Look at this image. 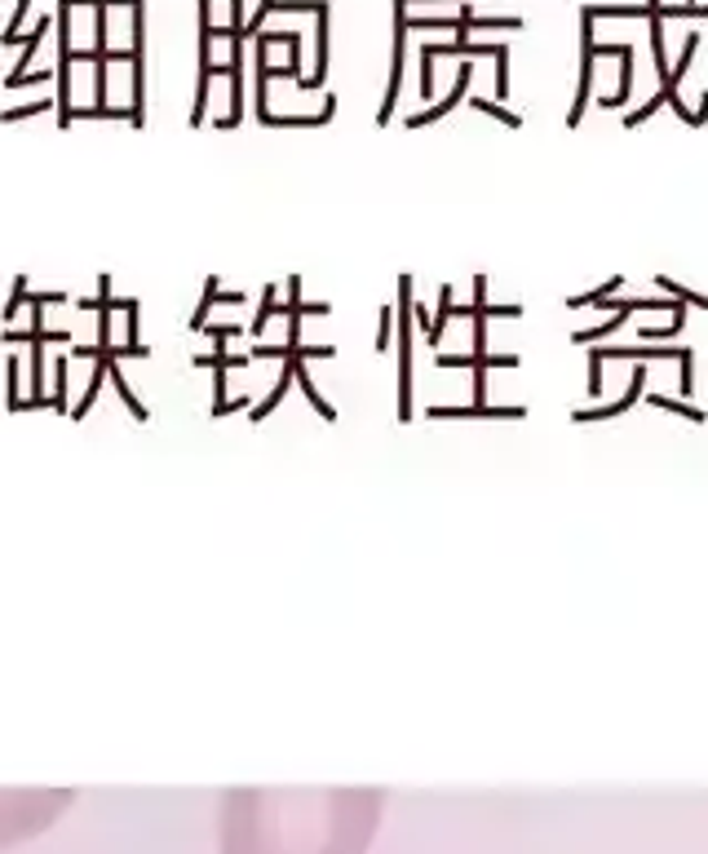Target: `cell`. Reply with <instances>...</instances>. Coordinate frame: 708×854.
I'll use <instances>...</instances> for the list:
<instances>
[{"label":"cell","instance_id":"cell-1","mask_svg":"<svg viewBox=\"0 0 708 854\" xmlns=\"http://www.w3.org/2000/svg\"><path fill=\"white\" fill-rule=\"evenodd\" d=\"M226 854H359L373 836V815L341 819H288L271 815L262 801H230Z\"/></svg>","mask_w":708,"mask_h":854},{"label":"cell","instance_id":"cell-2","mask_svg":"<svg viewBox=\"0 0 708 854\" xmlns=\"http://www.w3.org/2000/svg\"><path fill=\"white\" fill-rule=\"evenodd\" d=\"M399 420H412V342H416V292L412 275H399Z\"/></svg>","mask_w":708,"mask_h":854},{"label":"cell","instance_id":"cell-3","mask_svg":"<svg viewBox=\"0 0 708 854\" xmlns=\"http://www.w3.org/2000/svg\"><path fill=\"white\" fill-rule=\"evenodd\" d=\"M403 67H408V0H395V58H390V84H386V102H381L377 125L395 120V102H399V89H403Z\"/></svg>","mask_w":708,"mask_h":854},{"label":"cell","instance_id":"cell-4","mask_svg":"<svg viewBox=\"0 0 708 854\" xmlns=\"http://www.w3.org/2000/svg\"><path fill=\"white\" fill-rule=\"evenodd\" d=\"M647 394V363H638L633 368V377H629V390L616 399V403H598V407H575L571 412V420L575 425H598V420H616V416H625L629 407H638V399Z\"/></svg>","mask_w":708,"mask_h":854},{"label":"cell","instance_id":"cell-5","mask_svg":"<svg viewBox=\"0 0 708 854\" xmlns=\"http://www.w3.org/2000/svg\"><path fill=\"white\" fill-rule=\"evenodd\" d=\"M469 80H475V62H460V71H456V84L434 102V106H425V112H416V116H408L403 125L408 129H425V125H438L447 112H456V106L465 102V89H469Z\"/></svg>","mask_w":708,"mask_h":854},{"label":"cell","instance_id":"cell-6","mask_svg":"<svg viewBox=\"0 0 708 854\" xmlns=\"http://www.w3.org/2000/svg\"><path fill=\"white\" fill-rule=\"evenodd\" d=\"M527 407H479V403H460V407H425V420H523Z\"/></svg>","mask_w":708,"mask_h":854},{"label":"cell","instance_id":"cell-7","mask_svg":"<svg viewBox=\"0 0 708 854\" xmlns=\"http://www.w3.org/2000/svg\"><path fill=\"white\" fill-rule=\"evenodd\" d=\"M594 54H616L620 58V89L598 97L603 112H620V106L629 102V93H633V49L629 45H594Z\"/></svg>","mask_w":708,"mask_h":854},{"label":"cell","instance_id":"cell-8","mask_svg":"<svg viewBox=\"0 0 708 854\" xmlns=\"http://www.w3.org/2000/svg\"><path fill=\"white\" fill-rule=\"evenodd\" d=\"M625 324H629V314L616 310L612 319H603V324H594V328H575V333H571V346H598V342H612V333H620Z\"/></svg>","mask_w":708,"mask_h":854},{"label":"cell","instance_id":"cell-9","mask_svg":"<svg viewBox=\"0 0 708 854\" xmlns=\"http://www.w3.org/2000/svg\"><path fill=\"white\" fill-rule=\"evenodd\" d=\"M647 27H651V58H655V76H660V84L669 80V54H664V19H660V10L655 5H647Z\"/></svg>","mask_w":708,"mask_h":854},{"label":"cell","instance_id":"cell-10","mask_svg":"<svg viewBox=\"0 0 708 854\" xmlns=\"http://www.w3.org/2000/svg\"><path fill=\"white\" fill-rule=\"evenodd\" d=\"M647 403H651V407H660V412L686 416L690 425H704V420H708V412H704V407H695V403H686V399H669V394H647Z\"/></svg>","mask_w":708,"mask_h":854},{"label":"cell","instance_id":"cell-11","mask_svg":"<svg viewBox=\"0 0 708 854\" xmlns=\"http://www.w3.org/2000/svg\"><path fill=\"white\" fill-rule=\"evenodd\" d=\"M620 288H625V275H612L607 284H598V288H589V292H580V297L571 292V297H567L562 305H567V310H584V305H598V301H603L607 292H620Z\"/></svg>","mask_w":708,"mask_h":854},{"label":"cell","instance_id":"cell-12","mask_svg":"<svg viewBox=\"0 0 708 854\" xmlns=\"http://www.w3.org/2000/svg\"><path fill=\"white\" fill-rule=\"evenodd\" d=\"M655 288H664L673 301H682V305H695V310H708V292H695V288H686V284H677V279H669V275H655Z\"/></svg>","mask_w":708,"mask_h":854},{"label":"cell","instance_id":"cell-13","mask_svg":"<svg viewBox=\"0 0 708 854\" xmlns=\"http://www.w3.org/2000/svg\"><path fill=\"white\" fill-rule=\"evenodd\" d=\"M469 106H475V112H483V116H492V120H501V125H510V129H523V116H514L510 106H501L492 97H469Z\"/></svg>","mask_w":708,"mask_h":854},{"label":"cell","instance_id":"cell-14","mask_svg":"<svg viewBox=\"0 0 708 854\" xmlns=\"http://www.w3.org/2000/svg\"><path fill=\"white\" fill-rule=\"evenodd\" d=\"M395 328H399V305L386 301L381 305V328H377V355H386L395 346Z\"/></svg>","mask_w":708,"mask_h":854},{"label":"cell","instance_id":"cell-15","mask_svg":"<svg viewBox=\"0 0 708 854\" xmlns=\"http://www.w3.org/2000/svg\"><path fill=\"white\" fill-rule=\"evenodd\" d=\"M664 102H669V97H664V89H655V93H651V97H647V102L638 106V112H633V116H625V129H638V125H647V120H651V116L660 112V106H664Z\"/></svg>","mask_w":708,"mask_h":854},{"label":"cell","instance_id":"cell-16","mask_svg":"<svg viewBox=\"0 0 708 854\" xmlns=\"http://www.w3.org/2000/svg\"><path fill=\"white\" fill-rule=\"evenodd\" d=\"M496 97H510V45L496 54Z\"/></svg>","mask_w":708,"mask_h":854},{"label":"cell","instance_id":"cell-17","mask_svg":"<svg viewBox=\"0 0 708 854\" xmlns=\"http://www.w3.org/2000/svg\"><path fill=\"white\" fill-rule=\"evenodd\" d=\"M695 120H699V125H708V93H704V97H699V106H695Z\"/></svg>","mask_w":708,"mask_h":854}]
</instances>
